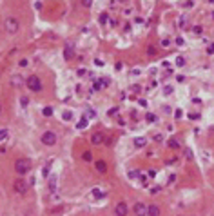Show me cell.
Here are the masks:
<instances>
[{"label": "cell", "mask_w": 214, "mask_h": 216, "mask_svg": "<svg viewBox=\"0 0 214 216\" xmlns=\"http://www.w3.org/2000/svg\"><path fill=\"white\" fill-rule=\"evenodd\" d=\"M49 191H51V193L56 191V176H51V178H49Z\"/></svg>", "instance_id": "obj_15"}, {"label": "cell", "mask_w": 214, "mask_h": 216, "mask_svg": "<svg viewBox=\"0 0 214 216\" xmlns=\"http://www.w3.org/2000/svg\"><path fill=\"white\" fill-rule=\"evenodd\" d=\"M154 142L160 144V142H163V136H162V134H156V136H154Z\"/></svg>", "instance_id": "obj_37"}, {"label": "cell", "mask_w": 214, "mask_h": 216, "mask_svg": "<svg viewBox=\"0 0 214 216\" xmlns=\"http://www.w3.org/2000/svg\"><path fill=\"white\" fill-rule=\"evenodd\" d=\"M202 25H194V33H196V35H202Z\"/></svg>", "instance_id": "obj_33"}, {"label": "cell", "mask_w": 214, "mask_h": 216, "mask_svg": "<svg viewBox=\"0 0 214 216\" xmlns=\"http://www.w3.org/2000/svg\"><path fill=\"white\" fill-rule=\"evenodd\" d=\"M138 182H140L142 185H147V184H145V182H147V176H145V174H142V173H140V174H138Z\"/></svg>", "instance_id": "obj_19"}, {"label": "cell", "mask_w": 214, "mask_h": 216, "mask_svg": "<svg viewBox=\"0 0 214 216\" xmlns=\"http://www.w3.org/2000/svg\"><path fill=\"white\" fill-rule=\"evenodd\" d=\"M85 75V69H78V76H84Z\"/></svg>", "instance_id": "obj_45"}, {"label": "cell", "mask_w": 214, "mask_h": 216, "mask_svg": "<svg viewBox=\"0 0 214 216\" xmlns=\"http://www.w3.org/2000/svg\"><path fill=\"white\" fill-rule=\"evenodd\" d=\"M185 153H187V158L191 160V158H192V153H191V149H187V151H185Z\"/></svg>", "instance_id": "obj_46"}, {"label": "cell", "mask_w": 214, "mask_h": 216, "mask_svg": "<svg viewBox=\"0 0 214 216\" xmlns=\"http://www.w3.org/2000/svg\"><path fill=\"white\" fill-rule=\"evenodd\" d=\"M34 8H36V9L40 11V9H42V2H36V4H34Z\"/></svg>", "instance_id": "obj_44"}, {"label": "cell", "mask_w": 214, "mask_h": 216, "mask_svg": "<svg viewBox=\"0 0 214 216\" xmlns=\"http://www.w3.org/2000/svg\"><path fill=\"white\" fill-rule=\"evenodd\" d=\"M138 102H140L142 107H147V100H138Z\"/></svg>", "instance_id": "obj_42"}, {"label": "cell", "mask_w": 214, "mask_h": 216, "mask_svg": "<svg viewBox=\"0 0 214 216\" xmlns=\"http://www.w3.org/2000/svg\"><path fill=\"white\" fill-rule=\"evenodd\" d=\"M0 111H2V107H0Z\"/></svg>", "instance_id": "obj_49"}, {"label": "cell", "mask_w": 214, "mask_h": 216, "mask_svg": "<svg viewBox=\"0 0 214 216\" xmlns=\"http://www.w3.org/2000/svg\"><path fill=\"white\" fill-rule=\"evenodd\" d=\"M103 140H105V134H103V133H94L93 136H91V142H93L94 145H102Z\"/></svg>", "instance_id": "obj_8"}, {"label": "cell", "mask_w": 214, "mask_h": 216, "mask_svg": "<svg viewBox=\"0 0 214 216\" xmlns=\"http://www.w3.org/2000/svg\"><path fill=\"white\" fill-rule=\"evenodd\" d=\"M169 44H171L169 38H163V40H162V45H163V47H169Z\"/></svg>", "instance_id": "obj_34"}, {"label": "cell", "mask_w": 214, "mask_h": 216, "mask_svg": "<svg viewBox=\"0 0 214 216\" xmlns=\"http://www.w3.org/2000/svg\"><path fill=\"white\" fill-rule=\"evenodd\" d=\"M176 180V176H174V174H171V176L167 178V184H172V182H174Z\"/></svg>", "instance_id": "obj_39"}, {"label": "cell", "mask_w": 214, "mask_h": 216, "mask_svg": "<svg viewBox=\"0 0 214 216\" xmlns=\"http://www.w3.org/2000/svg\"><path fill=\"white\" fill-rule=\"evenodd\" d=\"M154 53H156V51H154V47H153V45H149V47H147V55H151V56H153Z\"/></svg>", "instance_id": "obj_32"}, {"label": "cell", "mask_w": 214, "mask_h": 216, "mask_svg": "<svg viewBox=\"0 0 214 216\" xmlns=\"http://www.w3.org/2000/svg\"><path fill=\"white\" fill-rule=\"evenodd\" d=\"M27 189H29V185H27V182H25V180L18 178V180L15 182V191H17L18 194H25V193H27Z\"/></svg>", "instance_id": "obj_5"}, {"label": "cell", "mask_w": 214, "mask_h": 216, "mask_svg": "<svg viewBox=\"0 0 214 216\" xmlns=\"http://www.w3.org/2000/svg\"><path fill=\"white\" fill-rule=\"evenodd\" d=\"M8 136H9V133H8V131H6V129H0V142H4Z\"/></svg>", "instance_id": "obj_20"}, {"label": "cell", "mask_w": 214, "mask_h": 216, "mask_svg": "<svg viewBox=\"0 0 214 216\" xmlns=\"http://www.w3.org/2000/svg\"><path fill=\"white\" fill-rule=\"evenodd\" d=\"M40 140H42V144L44 145H54V144H56V134H54L53 131H45L44 134H42V138H40Z\"/></svg>", "instance_id": "obj_4"}, {"label": "cell", "mask_w": 214, "mask_h": 216, "mask_svg": "<svg viewBox=\"0 0 214 216\" xmlns=\"http://www.w3.org/2000/svg\"><path fill=\"white\" fill-rule=\"evenodd\" d=\"M15 171L18 174H27V173L31 171V162L25 160V158H18L15 162Z\"/></svg>", "instance_id": "obj_1"}, {"label": "cell", "mask_w": 214, "mask_h": 216, "mask_svg": "<svg viewBox=\"0 0 214 216\" xmlns=\"http://www.w3.org/2000/svg\"><path fill=\"white\" fill-rule=\"evenodd\" d=\"M80 2H82L84 8H91V6H93V0H80Z\"/></svg>", "instance_id": "obj_24"}, {"label": "cell", "mask_w": 214, "mask_h": 216, "mask_svg": "<svg viewBox=\"0 0 214 216\" xmlns=\"http://www.w3.org/2000/svg\"><path fill=\"white\" fill-rule=\"evenodd\" d=\"M96 171H98V173H105L107 171V164L103 160H98V162H96Z\"/></svg>", "instance_id": "obj_12"}, {"label": "cell", "mask_w": 214, "mask_h": 216, "mask_svg": "<svg viewBox=\"0 0 214 216\" xmlns=\"http://www.w3.org/2000/svg\"><path fill=\"white\" fill-rule=\"evenodd\" d=\"M127 213H129V207H127L125 202H120V204L116 205V209H114V214L116 216H125Z\"/></svg>", "instance_id": "obj_7"}, {"label": "cell", "mask_w": 214, "mask_h": 216, "mask_svg": "<svg viewBox=\"0 0 214 216\" xmlns=\"http://www.w3.org/2000/svg\"><path fill=\"white\" fill-rule=\"evenodd\" d=\"M62 118H64L65 122H67V120H71V118H73V113H64V114H62Z\"/></svg>", "instance_id": "obj_28"}, {"label": "cell", "mask_w": 214, "mask_h": 216, "mask_svg": "<svg viewBox=\"0 0 214 216\" xmlns=\"http://www.w3.org/2000/svg\"><path fill=\"white\" fill-rule=\"evenodd\" d=\"M82 156H84V160H85V162H91V158H93V156H91V153H89V151H85L84 154H82Z\"/></svg>", "instance_id": "obj_26"}, {"label": "cell", "mask_w": 214, "mask_h": 216, "mask_svg": "<svg viewBox=\"0 0 214 216\" xmlns=\"http://www.w3.org/2000/svg\"><path fill=\"white\" fill-rule=\"evenodd\" d=\"M133 213H134V214H138V216L147 214V205H145V204H142V202H136L134 207H133Z\"/></svg>", "instance_id": "obj_6"}, {"label": "cell", "mask_w": 214, "mask_h": 216, "mask_svg": "<svg viewBox=\"0 0 214 216\" xmlns=\"http://www.w3.org/2000/svg\"><path fill=\"white\" fill-rule=\"evenodd\" d=\"M93 196H96V198H102V196H105V193H102L100 189H94V191H93Z\"/></svg>", "instance_id": "obj_21"}, {"label": "cell", "mask_w": 214, "mask_h": 216, "mask_svg": "<svg viewBox=\"0 0 214 216\" xmlns=\"http://www.w3.org/2000/svg\"><path fill=\"white\" fill-rule=\"evenodd\" d=\"M147 144V138H143V136H136L134 138V147H143Z\"/></svg>", "instance_id": "obj_13"}, {"label": "cell", "mask_w": 214, "mask_h": 216, "mask_svg": "<svg viewBox=\"0 0 214 216\" xmlns=\"http://www.w3.org/2000/svg\"><path fill=\"white\" fill-rule=\"evenodd\" d=\"M42 114H44V116H51V114H53V107H49V105H47V107H44Z\"/></svg>", "instance_id": "obj_18"}, {"label": "cell", "mask_w": 214, "mask_h": 216, "mask_svg": "<svg viewBox=\"0 0 214 216\" xmlns=\"http://www.w3.org/2000/svg\"><path fill=\"white\" fill-rule=\"evenodd\" d=\"M4 28H6V31H8L9 35H15V33L18 31V20H17V18H13V17H9L8 20H6Z\"/></svg>", "instance_id": "obj_3"}, {"label": "cell", "mask_w": 214, "mask_h": 216, "mask_svg": "<svg viewBox=\"0 0 214 216\" xmlns=\"http://www.w3.org/2000/svg\"><path fill=\"white\" fill-rule=\"evenodd\" d=\"M138 174H140L138 171H131V173H129V178H133V180H134V178H138Z\"/></svg>", "instance_id": "obj_31"}, {"label": "cell", "mask_w": 214, "mask_h": 216, "mask_svg": "<svg viewBox=\"0 0 214 216\" xmlns=\"http://www.w3.org/2000/svg\"><path fill=\"white\" fill-rule=\"evenodd\" d=\"M24 76H20V75H13L11 76V85L13 87H20V85H24Z\"/></svg>", "instance_id": "obj_9"}, {"label": "cell", "mask_w": 214, "mask_h": 216, "mask_svg": "<svg viewBox=\"0 0 214 216\" xmlns=\"http://www.w3.org/2000/svg\"><path fill=\"white\" fill-rule=\"evenodd\" d=\"M107 18H109V17H107V13H102V15H100V22H102V24H105V22H107Z\"/></svg>", "instance_id": "obj_27"}, {"label": "cell", "mask_w": 214, "mask_h": 216, "mask_svg": "<svg viewBox=\"0 0 214 216\" xmlns=\"http://www.w3.org/2000/svg\"><path fill=\"white\" fill-rule=\"evenodd\" d=\"M176 45L182 47V45H183V38H176Z\"/></svg>", "instance_id": "obj_40"}, {"label": "cell", "mask_w": 214, "mask_h": 216, "mask_svg": "<svg viewBox=\"0 0 214 216\" xmlns=\"http://www.w3.org/2000/svg\"><path fill=\"white\" fill-rule=\"evenodd\" d=\"M87 118H94V111L93 109H87Z\"/></svg>", "instance_id": "obj_38"}, {"label": "cell", "mask_w": 214, "mask_h": 216, "mask_svg": "<svg viewBox=\"0 0 214 216\" xmlns=\"http://www.w3.org/2000/svg\"><path fill=\"white\" fill-rule=\"evenodd\" d=\"M189 118H191V120H196V118H200V114H198V113H191Z\"/></svg>", "instance_id": "obj_36"}, {"label": "cell", "mask_w": 214, "mask_h": 216, "mask_svg": "<svg viewBox=\"0 0 214 216\" xmlns=\"http://www.w3.org/2000/svg\"><path fill=\"white\" fill-rule=\"evenodd\" d=\"M172 93H174V89H172L171 85H165V89H163V94H165V96H167V94H172Z\"/></svg>", "instance_id": "obj_23"}, {"label": "cell", "mask_w": 214, "mask_h": 216, "mask_svg": "<svg viewBox=\"0 0 214 216\" xmlns=\"http://www.w3.org/2000/svg\"><path fill=\"white\" fill-rule=\"evenodd\" d=\"M147 214L149 216H158V214H160V209H158L156 205H149L147 207Z\"/></svg>", "instance_id": "obj_14"}, {"label": "cell", "mask_w": 214, "mask_h": 216, "mask_svg": "<svg viewBox=\"0 0 214 216\" xmlns=\"http://www.w3.org/2000/svg\"><path fill=\"white\" fill-rule=\"evenodd\" d=\"M89 125V118L87 116H82L78 120V124H76V129H85V127Z\"/></svg>", "instance_id": "obj_10"}, {"label": "cell", "mask_w": 214, "mask_h": 216, "mask_svg": "<svg viewBox=\"0 0 214 216\" xmlns=\"http://www.w3.org/2000/svg\"><path fill=\"white\" fill-rule=\"evenodd\" d=\"M116 113H118V107H113V109H109V116H116Z\"/></svg>", "instance_id": "obj_29"}, {"label": "cell", "mask_w": 214, "mask_h": 216, "mask_svg": "<svg viewBox=\"0 0 214 216\" xmlns=\"http://www.w3.org/2000/svg\"><path fill=\"white\" fill-rule=\"evenodd\" d=\"M64 56H65L67 60H73V58H74V49H73L71 45H67V47H65V51H64Z\"/></svg>", "instance_id": "obj_11"}, {"label": "cell", "mask_w": 214, "mask_h": 216, "mask_svg": "<svg viewBox=\"0 0 214 216\" xmlns=\"http://www.w3.org/2000/svg\"><path fill=\"white\" fill-rule=\"evenodd\" d=\"M167 145L171 147V149H178V147H180V144H178V140H174V138H171V140L167 142Z\"/></svg>", "instance_id": "obj_16"}, {"label": "cell", "mask_w": 214, "mask_h": 216, "mask_svg": "<svg viewBox=\"0 0 214 216\" xmlns=\"http://www.w3.org/2000/svg\"><path fill=\"white\" fill-rule=\"evenodd\" d=\"M120 2H125V0H120Z\"/></svg>", "instance_id": "obj_48"}, {"label": "cell", "mask_w": 214, "mask_h": 216, "mask_svg": "<svg viewBox=\"0 0 214 216\" xmlns=\"http://www.w3.org/2000/svg\"><path fill=\"white\" fill-rule=\"evenodd\" d=\"M176 65H178V67H183V65H185V58H183V56H178V58H176Z\"/></svg>", "instance_id": "obj_22"}, {"label": "cell", "mask_w": 214, "mask_h": 216, "mask_svg": "<svg viewBox=\"0 0 214 216\" xmlns=\"http://www.w3.org/2000/svg\"><path fill=\"white\" fill-rule=\"evenodd\" d=\"M27 64H29V62H27L25 58H24V60H20V65H22V67H27Z\"/></svg>", "instance_id": "obj_41"}, {"label": "cell", "mask_w": 214, "mask_h": 216, "mask_svg": "<svg viewBox=\"0 0 214 216\" xmlns=\"http://www.w3.org/2000/svg\"><path fill=\"white\" fill-rule=\"evenodd\" d=\"M174 116H176V118H182V116H183V113H182V109H176V113H174Z\"/></svg>", "instance_id": "obj_35"}, {"label": "cell", "mask_w": 214, "mask_h": 216, "mask_svg": "<svg viewBox=\"0 0 214 216\" xmlns=\"http://www.w3.org/2000/svg\"><path fill=\"white\" fill-rule=\"evenodd\" d=\"M49 169H51V164H47V165L44 167V171H42V174H44V176H49Z\"/></svg>", "instance_id": "obj_25"}, {"label": "cell", "mask_w": 214, "mask_h": 216, "mask_svg": "<svg viewBox=\"0 0 214 216\" xmlns=\"http://www.w3.org/2000/svg\"><path fill=\"white\" fill-rule=\"evenodd\" d=\"M25 85L29 87L31 91H34V93L42 89V82H40V78H38V76H34V75H33V76H29V78L25 80Z\"/></svg>", "instance_id": "obj_2"}, {"label": "cell", "mask_w": 214, "mask_h": 216, "mask_svg": "<svg viewBox=\"0 0 214 216\" xmlns=\"http://www.w3.org/2000/svg\"><path fill=\"white\" fill-rule=\"evenodd\" d=\"M20 104H22V105H27V104H29V100H27V98H22V100H20Z\"/></svg>", "instance_id": "obj_43"}, {"label": "cell", "mask_w": 214, "mask_h": 216, "mask_svg": "<svg viewBox=\"0 0 214 216\" xmlns=\"http://www.w3.org/2000/svg\"><path fill=\"white\" fill-rule=\"evenodd\" d=\"M145 120H147L149 124H153V122H156V116H154L153 113H147V114H145Z\"/></svg>", "instance_id": "obj_17"}, {"label": "cell", "mask_w": 214, "mask_h": 216, "mask_svg": "<svg viewBox=\"0 0 214 216\" xmlns=\"http://www.w3.org/2000/svg\"><path fill=\"white\" fill-rule=\"evenodd\" d=\"M207 55H214V44H211L207 47Z\"/></svg>", "instance_id": "obj_30"}, {"label": "cell", "mask_w": 214, "mask_h": 216, "mask_svg": "<svg viewBox=\"0 0 214 216\" xmlns=\"http://www.w3.org/2000/svg\"><path fill=\"white\" fill-rule=\"evenodd\" d=\"M209 2H211V4H214V0H209Z\"/></svg>", "instance_id": "obj_47"}]
</instances>
